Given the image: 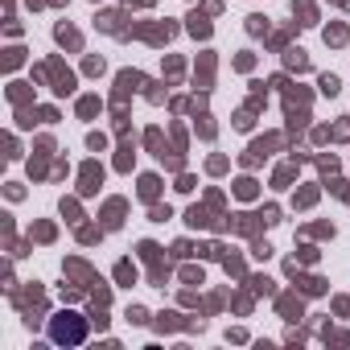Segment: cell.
Here are the masks:
<instances>
[{
  "label": "cell",
  "mask_w": 350,
  "mask_h": 350,
  "mask_svg": "<svg viewBox=\"0 0 350 350\" xmlns=\"http://www.w3.org/2000/svg\"><path fill=\"white\" fill-rule=\"evenodd\" d=\"M54 338H58V342H79V338H83V325H75V321H54Z\"/></svg>",
  "instance_id": "1"
}]
</instances>
